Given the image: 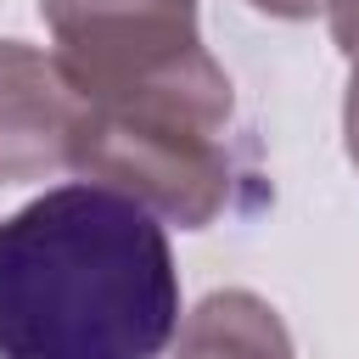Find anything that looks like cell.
Instances as JSON below:
<instances>
[{
  "mask_svg": "<svg viewBox=\"0 0 359 359\" xmlns=\"http://www.w3.org/2000/svg\"><path fill=\"white\" fill-rule=\"evenodd\" d=\"M180 331L163 219L112 185H56L0 219V359H157Z\"/></svg>",
  "mask_w": 359,
  "mask_h": 359,
  "instance_id": "obj_1",
  "label": "cell"
},
{
  "mask_svg": "<svg viewBox=\"0 0 359 359\" xmlns=\"http://www.w3.org/2000/svg\"><path fill=\"white\" fill-rule=\"evenodd\" d=\"M62 67L95 107H236L224 67L196 34V0H39Z\"/></svg>",
  "mask_w": 359,
  "mask_h": 359,
  "instance_id": "obj_2",
  "label": "cell"
},
{
  "mask_svg": "<svg viewBox=\"0 0 359 359\" xmlns=\"http://www.w3.org/2000/svg\"><path fill=\"white\" fill-rule=\"evenodd\" d=\"M224 129L230 118H213L196 107H95L90 101L73 174L135 196L163 224L208 230L236 191Z\"/></svg>",
  "mask_w": 359,
  "mask_h": 359,
  "instance_id": "obj_3",
  "label": "cell"
},
{
  "mask_svg": "<svg viewBox=\"0 0 359 359\" xmlns=\"http://www.w3.org/2000/svg\"><path fill=\"white\" fill-rule=\"evenodd\" d=\"M90 95L62 56L22 39H0V185H28L73 168Z\"/></svg>",
  "mask_w": 359,
  "mask_h": 359,
  "instance_id": "obj_4",
  "label": "cell"
},
{
  "mask_svg": "<svg viewBox=\"0 0 359 359\" xmlns=\"http://www.w3.org/2000/svg\"><path fill=\"white\" fill-rule=\"evenodd\" d=\"M174 359H297L286 320L241 286L208 292L174 331Z\"/></svg>",
  "mask_w": 359,
  "mask_h": 359,
  "instance_id": "obj_5",
  "label": "cell"
},
{
  "mask_svg": "<svg viewBox=\"0 0 359 359\" xmlns=\"http://www.w3.org/2000/svg\"><path fill=\"white\" fill-rule=\"evenodd\" d=\"M331 39L348 62L359 56V0H331Z\"/></svg>",
  "mask_w": 359,
  "mask_h": 359,
  "instance_id": "obj_6",
  "label": "cell"
},
{
  "mask_svg": "<svg viewBox=\"0 0 359 359\" xmlns=\"http://www.w3.org/2000/svg\"><path fill=\"white\" fill-rule=\"evenodd\" d=\"M247 6L264 17H280V22H309V17L331 11V0H247Z\"/></svg>",
  "mask_w": 359,
  "mask_h": 359,
  "instance_id": "obj_7",
  "label": "cell"
},
{
  "mask_svg": "<svg viewBox=\"0 0 359 359\" xmlns=\"http://www.w3.org/2000/svg\"><path fill=\"white\" fill-rule=\"evenodd\" d=\"M342 140H348V163L359 168V56L348 73V95H342Z\"/></svg>",
  "mask_w": 359,
  "mask_h": 359,
  "instance_id": "obj_8",
  "label": "cell"
}]
</instances>
